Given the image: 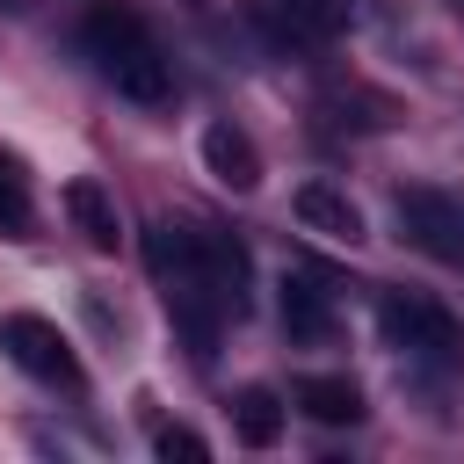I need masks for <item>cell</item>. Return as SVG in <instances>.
I'll return each mask as SVG.
<instances>
[{"label": "cell", "instance_id": "6da1fadb", "mask_svg": "<svg viewBox=\"0 0 464 464\" xmlns=\"http://www.w3.org/2000/svg\"><path fill=\"white\" fill-rule=\"evenodd\" d=\"M80 44H87L94 72H102L123 102H138V109L174 102V65H167L160 36H152L130 7H94V14L80 22Z\"/></svg>", "mask_w": 464, "mask_h": 464}, {"label": "cell", "instance_id": "7a4b0ae2", "mask_svg": "<svg viewBox=\"0 0 464 464\" xmlns=\"http://www.w3.org/2000/svg\"><path fill=\"white\" fill-rule=\"evenodd\" d=\"M377 326L392 348H406L413 370H464V326L435 304V297H413V290H384L377 297Z\"/></svg>", "mask_w": 464, "mask_h": 464}, {"label": "cell", "instance_id": "3957f363", "mask_svg": "<svg viewBox=\"0 0 464 464\" xmlns=\"http://www.w3.org/2000/svg\"><path fill=\"white\" fill-rule=\"evenodd\" d=\"M0 348H7V362H14L22 377H36V384H51V392H80V384H87L72 341H65L51 319H36V312H0Z\"/></svg>", "mask_w": 464, "mask_h": 464}, {"label": "cell", "instance_id": "277c9868", "mask_svg": "<svg viewBox=\"0 0 464 464\" xmlns=\"http://www.w3.org/2000/svg\"><path fill=\"white\" fill-rule=\"evenodd\" d=\"M392 218H399V239H406V246H420V254L442 261V268H464V196H442V188H399Z\"/></svg>", "mask_w": 464, "mask_h": 464}, {"label": "cell", "instance_id": "5b68a950", "mask_svg": "<svg viewBox=\"0 0 464 464\" xmlns=\"http://www.w3.org/2000/svg\"><path fill=\"white\" fill-rule=\"evenodd\" d=\"M167 319H174V334H181V348H188V362H210L218 355V334H225V297L210 290V283H196V276H174L167 283Z\"/></svg>", "mask_w": 464, "mask_h": 464}, {"label": "cell", "instance_id": "8992f818", "mask_svg": "<svg viewBox=\"0 0 464 464\" xmlns=\"http://www.w3.org/2000/svg\"><path fill=\"white\" fill-rule=\"evenodd\" d=\"M290 210H297V225H304V232H319V239H341V246H362V239H370L362 210H355L334 181H304V188L290 196Z\"/></svg>", "mask_w": 464, "mask_h": 464}, {"label": "cell", "instance_id": "52a82bcc", "mask_svg": "<svg viewBox=\"0 0 464 464\" xmlns=\"http://www.w3.org/2000/svg\"><path fill=\"white\" fill-rule=\"evenodd\" d=\"M283 334L290 341H334V326H341V312H334V290L319 283V276H283Z\"/></svg>", "mask_w": 464, "mask_h": 464}, {"label": "cell", "instance_id": "ba28073f", "mask_svg": "<svg viewBox=\"0 0 464 464\" xmlns=\"http://www.w3.org/2000/svg\"><path fill=\"white\" fill-rule=\"evenodd\" d=\"M203 167H210L232 196H254V188H261V152H254V138H246L239 123H210V130H203Z\"/></svg>", "mask_w": 464, "mask_h": 464}, {"label": "cell", "instance_id": "9c48e42d", "mask_svg": "<svg viewBox=\"0 0 464 464\" xmlns=\"http://www.w3.org/2000/svg\"><path fill=\"white\" fill-rule=\"evenodd\" d=\"M276 14V44H334L348 29V0H268Z\"/></svg>", "mask_w": 464, "mask_h": 464}, {"label": "cell", "instance_id": "30bf717a", "mask_svg": "<svg viewBox=\"0 0 464 464\" xmlns=\"http://www.w3.org/2000/svg\"><path fill=\"white\" fill-rule=\"evenodd\" d=\"M65 218H72V232H80V239H87L94 254H116L123 225H116V203H109V188H102L94 174L65 181Z\"/></svg>", "mask_w": 464, "mask_h": 464}, {"label": "cell", "instance_id": "8fae6325", "mask_svg": "<svg viewBox=\"0 0 464 464\" xmlns=\"http://www.w3.org/2000/svg\"><path fill=\"white\" fill-rule=\"evenodd\" d=\"M290 399H297V413H312L319 428H355V420H362V392H355L348 377H297Z\"/></svg>", "mask_w": 464, "mask_h": 464}, {"label": "cell", "instance_id": "7c38bea8", "mask_svg": "<svg viewBox=\"0 0 464 464\" xmlns=\"http://www.w3.org/2000/svg\"><path fill=\"white\" fill-rule=\"evenodd\" d=\"M232 435H239L246 450H268V442L283 435V399H276L268 384H246V392L232 399Z\"/></svg>", "mask_w": 464, "mask_h": 464}, {"label": "cell", "instance_id": "4fadbf2b", "mask_svg": "<svg viewBox=\"0 0 464 464\" xmlns=\"http://www.w3.org/2000/svg\"><path fill=\"white\" fill-rule=\"evenodd\" d=\"M0 225H14V232L29 225V181H22V167L7 152H0Z\"/></svg>", "mask_w": 464, "mask_h": 464}, {"label": "cell", "instance_id": "5bb4252c", "mask_svg": "<svg viewBox=\"0 0 464 464\" xmlns=\"http://www.w3.org/2000/svg\"><path fill=\"white\" fill-rule=\"evenodd\" d=\"M152 450H160L167 464H174V457H188V464H196V457H210V442H203L196 428H160V435H152Z\"/></svg>", "mask_w": 464, "mask_h": 464}]
</instances>
